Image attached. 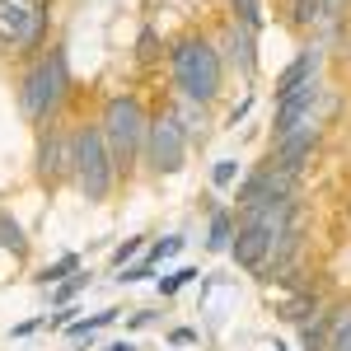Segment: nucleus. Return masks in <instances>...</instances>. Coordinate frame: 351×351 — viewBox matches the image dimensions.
<instances>
[{
  "label": "nucleus",
  "mask_w": 351,
  "mask_h": 351,
  "mask_svg": "<svg viewBox=\"0 0 351 351\" xmlns=\"http://www.w3.org/2000/svg\"><path fill=\"white\" fill-rule=\"evenodd\" d=\"M234 230H239V216H234V206H211V211H206V253H230V243H234Z\"/></svg>",
  "instance_id": "12"
},
{
  "label": "nucleus",
  "mask_w": 351,
  "mask_h": 351,
  "mask_svg": "<svg viewBox=\"0 0 351 351\" xmlns=\"http://www.w3.org/2000/svg\"><path fill=\"white\" fill-rule=\"evenodd\" d=\"M225 56H220L216 38L206 33H183L169 43V80H173V94L188 99L197 108H211L220 94H225Z\"/></svg>",
  "instance_id": "2"
},
{
  "label": "nucleus",
  "mask_w": 351,
  "mask_h": 351,
  "mask_svg": "<svg viewBox=\"0 0 351 351\" xmlns=\"http://www.w3.org/2000/svg\"><path fill=\"white\" fill-rule=\"evenodd\" d=\"M104 351H141V347H136L132 337H117V342H108V347H104Z\"/></svg>",
  "instance_id": "32"
},
{
  "label": "nucleus",
  "mask_w": 351,
  "mask_h": 351,
  "mask_svg": "<svg viewBox=\"0 0 351 351\" xmlns=\"http://www.w3.org/2000/svg\"><path fill=\"white\" fill-rule=\"evenodd\" d=\"M230 5V19H239L243 28H253V33H263V0H225Z\"/></svg>",
  "instance_id": "23"
},
{
  "label": "nucleus",
  "mask_w": 351,
  "mask_h": 351,
  "mask_svg": "<svg viewBox=\"0 0 351 351\" xmlns=\"http://www.w3.org/2000/svg\"><path fill=\"white\" fill-rule=\"evenodd\" d=\"M328 314H332V342H328V351H351V300L332 304Z\"/></svg>",
  "instance_id": "19"
},
{
  "label": "nucleus",
  "mask_w": 351,
  "mask_h": 351,
  "mask_svg": "<svg viewBox=\"0 0 351 351\" xmlns=\"http://www.w3.org/2000/svg\"><path fill=\"white\" fill-rule=\"evenodd\" d=\"M38 328H43V319H24V324L10 328V337H28V332H38Z\"/></svg>",
  "instance_id": "31"
},
{
  "label": "nucleus",
  "mask_w": 351,
  "mask_h": 351,
  "mask_svg": "<svg viewBox=\"0 0 351 351\" xmlns=\"http://www.w3.org/2000/svg\"><path fill=\"white\" fill-rule=\"evenodd\" d=\"M150 324H160V309H136L132 319H127V332H136V328H150Z\"/></svg>",
  "instance_id": "29"
},
{
  "label": "nucleus",
  "mask_w": 351,
  "mask_h": 351,
  "mask_svg": "<svg viewBox=\"0 0 351 351\" xmlns=\"http://www.w3.org/2000/svg\"><path fill=\"white\" fill-rule=\"evenodd\" d=\"M80 267H84V258H80V253H61L56 263H47V267H38V271H33V286L52 291V286H61L66 276H75Z\"/></svg>",
  "instance_id": "14"
},
{
  "label": "nucleus",
  "mask_w": 351,
  "mask_h": 351,
  "mask_svg": "<svg viewBox=\"0 0 351 351\" xmlns=\"http://www.w3.org/2000/svg\"><path fill=\"white\" fill-rule=\"evenodd\" d=\"M332 342V314H319V319H309V324H300V351H328Z\"/></svg>",
  "instance_id": "18"
},
{
  "label": "nucleus",
  "mask_w": 351,
  "mask_h": 351,
  "mask_svg": "<svg viewBox=\"0 0 351 351\" xmlns=\"http://www.w3.org/2000/svg\"><path fill=\"white\" fill-rule=\"evenodd\" d=\"M253 104H258V94L248 89V94H243L239 104L230 108V117H225V127H230V132H239V122H243V117H248V112H253Z\"/></svg>",
  "instance_id": "28"
},
{
  "label": "nucleus",
  "mask_w": 351,
  "mask_h": 351,
  "mask_svg": "<svg viewBox=\"0 0 351 351\" xmlns=\"http://www.w3.org/2000/svg\"><path fill=\"white\" fill-rule=\"evenodd\" d=\"M295 183H300V178L281 173L276 164H258V169H248L239 183H234V216H239V211H253V206H263V202L295 197Z\"/></svg>",
  "instance_id": "7"
},
{
  "label": "nucleus",
  "mask_w": 351,
  "mask_h": 351,
  "mask_svg": "<svg viewBox=\"0 0 351 351\" xmlns=\"http://www.w3.org/2000/svg\"><path fill=\"white\" fill-rule=\"evenodd\" d=\"M0 248H5L14 263H24V258H28V230L10 216V211H0Z\"/></svg>",
  "instance_id": "15"
},
{
  "label": "nucleus",
  "mask_w": 351,
  "mask_h": 351,
  "mask_svg": "<svg viewBox=\"0 0 351 351\" xmlns=\"http://www.w3.org/2000/svg\"><path fill=\"white\" fill-rule=\"evenodd\" d=\"M216 47H220V56H225V71H230V75H243V80L258 75V33H253V28H243L239 19H225Z\"/></svg>",
  "instance_id": "8"
},
{
  "label": "nucleus",
  "mask_w": 351,
  "mask_h": 351,
  "mask_svg": "<svg viewBox=\"0 0 351 351\" xmlns=\"http://www.w3.org/2000/svg\"><path fill=\"white\" fill-rule=\"evenodd\" d=\"M324 43H309V47H300L295 56H291V66L286 71H276V84H271V99H286L291 89H300V84H309V80H324Z\"/></svg>",
  "instance_id": "10"
},
{
  "label": "nucleus",
  "mask_w": 351,
  "mask_h": 351,
  "mask_svg": "<svg viewBox=\"0 0 351 351\" xmlns=\"http://www.w3.org/2000/svg\"><path fill=\"white\" fill-rule=\"evenodd\" d=\"M75 94V80H71V56L66 47H47L43 56H33L24 66V75L14 84V99H19V112H24L28 127H56L61 112Z\"/></svg>",
  "instance_id": "1"
},
{
  "label": "nucleus",
  "mask_w": 351,
  "mask_h": 351,
  "mask_svg": "<svg viewBox=\"0 0 351 351\" xmlns=\"http://www.w3.org/2000/svg\"><path fill=\"white\" fill-rule=\"evenodd\" d=\"M192 342H202L197 328H173V332H169V347H192Z\"/></svg>",
  "instance_id": "30"
},
{
  "label": "nucleus",
  "mask_w": 351,
  "mask_h": 351,
  "mask_svg": "<svg viewBox=\"0 0 351 351\" xmlns=\"http://www.w3.org/2000/svg\"><path fill=\"white\" fill-rule=\"evenodd\" d=\"M71 183H75V192H80L89 206H104L112 192H117V183H122L108 141H104V132H99V117L75 122V164H71Z\"/></svg>",
  "instance_id": "4"
},
{
  "label": "nucleus",
  "mask_w": 351,
  "mask_h": 351,
  "mask_svg": "<svg viewBox=\"0 0 351 351\" xmlns=\"http://www.w3.org/2000/svg\"><path fill=\"white\" fill-rule=\"evenodd\" d=\"M347 52H351V43H347Z\"/></svg>",
  "instance_id": "33"
},
{
  "label": "nucleus",
  "mask_w": 351,
  "mask_h": 351,
  "mask_svg": "<svg viewBox=\"0 0 351 351\" xmlns=\"http://www.w3.org/2000/svg\"><path fill=\"white\" fill-rule=\"evenodd\" d=\"M169 108L178 112V122H183V132H188L192 145H202V141H206V108H197V104L178 99V94H173V104H169Z\"/></svg>",
  "instance_id": "16"
},
{
  "label": "nucleus",
  "mask_w": 351,
  "mask_h": 351,
  "mask_svg": "<svg viewBox=\"0 0 351 351\" xmlns=\"http://www.w3.org/2000/svg\"><path fill=\"white\" fill-rule=\"evenodd\" d=\"M71 164H75V127H43L38 145H33V173L43 188H61L71 178Z\"/></svg>",
  "instance_id": "6"
},
{
  "label": "nucleus",
  "mask_w": 351,
  "mask_h": 351,
  "mask_svg": "<svg viewBox=\"0 0 351 351\" xmlns=\"http://www.w3.org/2000/svg\"><path fill=\"white\" fill-rule=\"evenodd\" d=\"M47 0H0V47L19 52V43L28 38L33 19L43 14Z\"/></svg>",
  "instance_id": "11"
},
{
  "label": "nucleus",
  "mask_w": 351,
  "mask_h": 351,
  "mask_svg": "<svg viewBox=\"0 0 351 351\" xmlns=\"http://www.w3.org/2000/svg\"><path fill=\"white\" fill-rule=\"evenodd\" d=\"M183 234H164V239H155L150 243V248H145V263H155V267H164V263H169V258H178V253H183Z\"/></svg>",
  "instance_id": "24"
},
{
  "label": "nucleus",
  "mask_w": 351,
  "mask_h": 351,
  "mask_svg": "<svg viewBox=\"0 0 351 351\" xmlns=\"http://www.w3.org/2000/svg\"><path fill=\"white\" fill-rule=\"evenodd\" d=\"M89 281H94V276L80 267L75 276H66L61 286H52V309H66V304H75V300H80V291L89 286Z\"/></svg>",
  "instance_id": "22"
},
{
  "label": "nucleus",
  "mask_w": 351,
  "mask_h": 351,
  "mask_svg": "<svg viewBox=\"0 0 351 351\" xmlns=\"http://www.w3.org/2000/svg\"><path fill=\"white\" fill-rule=\"evenodd\" d=\"M319 141H324V127H300V132H291L286 141H271V155H267V164H276L281 173L300 178V173H304V164L314 160Z\"/></svg>",
  "instance_id": "9"
},
{
  "label": "nucleus",
  "mask_w": 351,
  "mask_h": 351,
  "mask_svg": "<svg viewBox=\"0 0 351 351\" xmlns=\"http://www.w3.org/2000/svg\"><path fill=\"white\" fill-rule=\"evenodd\" d=\"M197 276H202V271L192 267V263H183V267H178V271H164L160 281H155V291H160V300H173V295H178V291H183V286H192Z\"/></svg>",
  "instance_id": "21"
},
{
  "label": "nucleus",
  "mask_w": 351,
  "mask_h": 351,
  "mask_svg": "<svg viewBox=\"0 0 351 351\" xmlns=\"http://www.w3.org/2000/svg\"><path fill=\"white\" fill-rule=\"evenodd\" d=\"M164 56H169L164 38H160L150 24H145L141 33H136V61H141V66H155V61H164Z\"/></svg>",
  "instance_id": "20"
},
{
  "label": "nucleus",
  "mask_w": 351,
  "mask_h": 351,
  "mask_svg": "<svg viewBox=\"0 0 351 351\" xmlns=\"http://www.w3.org/2000/svg\"><path fill=\"white\" fill-rule=\"evenodd\" d=\"M188 150H192V141L183 132V122H178V112L173 108L150 112V132H145V155H141V164L155 178H169V173H183Z\"/></svg>",
  "instance_id": "5"
},
{
  "label": "nucleus",
  "mask_w": 351,
  "mask_h": 351,
  "mask_svg": "<svg viewBox=\"0 0 351 351\" xmlns=\"http://www.w3.org/2000/svg\"><path fill=\"white\" fill-rule=\"evenodd\" d=\"M99 132L112 150L117 173L127 178L136 173V164L145 155V132H150V108L141 104V94H108L99 108Z\"/></svg>",
  "instance_id": "3"
},
{
  "label": "nucleus",
  "mask_w": 351,
  "mask_h": 351,
  "mask_svg": "<svg viewBox=\"0 0 351 351\" xmlns=\"http://www.w3.org/2000/svg\"><path fill=\"white\" fill-rule=\"evenodd\" d=\"M117 319H122V309H99V314H89V319L80 314L75 324H66L61 332H66V342H80V337H94L99 328H112Z\"/></svg>",
  "instance_id": "17"
},
{
  "label": "nucleus",
  "mask_w": 351,
  "mask_h": 351,
  "mask_svg": "<svg viewBox=\"0 0 351 351\" xmlns=\"http://www.w3.org/2000/svg\"><path fill=\"white\" fill-rule=\"evenodd\" d=\"M324 309H328V304L314 295V291H300V295H291V300H281V304H276V319L300 328V324H309V319H319Z\"/></svg>",
  "instance_id": "13"
},
{
  "label": "nucleus",
  "mask_w": 351,
  "mask_h": 351,
  "mask_svg": "<svg viewBox=\"0 0 351 351\" xmlns=\"http://www.w3.org/2000/svg\"><path fill=\"white\" fill-rule=\"evenodd\" d=\"M150 276H160V267L145 263V253H141L136 263H127V267L117 271V286H141V281H150Z\"/></svg>",
  "instance_id": "27"
},
{
  "label": "nucleus",
  "mask_w": 351,
  "mask_h": 351,
  "mask_svg": "<svg viewBox=\"0 0 351 351\" xmlns=\"http://www.w3.org/2000/svg\"><path fill=\"white\" fill-rule=\"evenodd\" d=\"M243 173H239V160L234 155H220L216 164H211V188H234Z\"/></svg>",
  "instance_id": "25"
},
{
  "label": "nucleus",
  "mask_w": 351,
  "mask_h": 351,
  "mask_svg": "<svg viewBox=\"0 0 351 351\" xmlns=\"http://www.w3.org/2000/svg\"><path fill=\"white\" fill-rule=\"evenodd\" d=\"M145 248H150V243H145V234H132V239H122L117 248H112V271H122L127 263H136Z\"/></svg>",
  "instance_id": "26"
}]
</instances>
